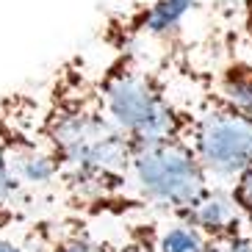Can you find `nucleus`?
I'll list each match as a JSON object with an SVG mask.
<instances>
[{
	"instance_id": "nucleus-16",
	"label": "nucleus",
	"mask_w": 252,
	"mask_h": 252,
	"mask_svg": "<svg viewBox=\"0 0 252 252\" xmlns=\"http://www.w3.org/2000/svg\"><path fill=\"white\" fill-rule=\"evenodd\" d=\"M241 31H244L247 47H250V53H252V20H241Z\"/></svg>"
},
{
	"instance_id": "nucleus-13",
	"label": "nucleus",
	"mask_w": 252,
	"mask_h": 252,
	"mask_svg": "<svg viewBox=\"0 0 252 252\" xmlns=\"http://www.w3.org/2000/svg\"><path fill=\"white\" fill-rule=\"evenodd\" d=\"M205 252H252V233L247 227L222 238H208Z\"/></svg>"
},
{
	"instance_id": "nucleus-17",
	"label": "nucleus",
	"mask_w": 252,
	"mask_h": 252,
	"mask_svg": "<svg viewBox=\"0 0 252 252\" xmlns=\"http://www.w3.org/2000/svg\"><path fill=\"white\" fill-rule=\"evenodd\" d=\"M241 20H252V0H241Z\"/></svg>"
},
{
	"instance_id": "nucleus-15",
	"label": "nucleus",
	"mask_w": 252,
	"mask_h": 252,
	"mask_svg": "<svg viewBox=\"0 0 252 252\" xmlns=\"http://www.w3.org/2000/svg\"><path fill=\"white\" fill-rule=\"evenodd\" d=\"M33 250H39L33 224H28V236H25V238H6V236H0V252H33Z\"/></svg>"
},
{
	"instance_id": "nucleus-9",
	"label": "nucleus",
	"mask_w": 252,
	"mask_h": 252,
	"mask_svg": "<svg viewBox=\"0 0 252 252\" xmlns=\"http://www.w3.org/2000/svg\"><path fill=\"white\" fill-rule=\"evenodd\" d=\"M197 78H202L214 92H219L227 103L236 105L238 111L252 117V56L227 53V59L216 67V72L197 75Z\"/></svg>"
},
{
	"instance_id": "nucleus-1",
	"label": "nucleus",
	"mask_w": 252,
	"mask_h": 252,
	"mask_svg": "<svg viewBox=\"0 0 252 252\" xmlns=\"http://www.w3.org/2000/svg\"><path fill=\"white\" fill-rule=\"evenodd\" d=\"M61 172V205L69 214H125L127 139L108 117L83 56H69L53 72L36 114Z\"/></svg>"
},
{
	"instance_id": "nucleus-10",
	"label": "nucleus",
	"mask_w": 252,
	"mask_h": 252,
	"mask_svg": "<svg viewBox=\"0 0 252 252\" xmlns=\"http://www.w3.org/2000/svg\"><path fill=\"white\" fill-rule=\"evenodd\" d=\"M39 219H47V214L31 200L23 186L17 183L14 172L6 161L3 144H0V233L14 227H28Z\"/></svg>"
},
{
	"instance_id": "nucleus-6",
	"label": "nucleus",
	"mask_w": 252,
	"mask_h": 252,
	"mask_svg": "<svg viewBox=\"0 0 252 252\" xmlns=\"http://www.w3.org/2000/svg\"><path fill=\"white\" fill-rule=\"evenodd\" d=\"M202 0H153L144 6L133 8L130 14L111 28L117 36H108L117 50L130 47L133 39H175L180 33V25L186 23V17L200 6Z\"/></svg>"
},
{
	"instance_id": "nucleus-3",
	"label": "nucleus",
	"mask_w": 252,
	"mask_h": 252,
	"mask_svg": "<svg viewBox=\"0 0 252 252\" xmlns=\"http://www.w3.org/2000/svg\"><path fill=\"white\" fill-rule=\"evenodd\" d=\"M214 180L183 136L130 141L125 189L130 208H156L172 214L189 205Z\"/></svg>"
},
{
	"instance_id": "nucleus-5",
	"label": "nucleus",
	"mask_w": 252,
	"mask_h": 252,
	"mask_svg": "<svg viewBox=\"0 0 252 252\" xmlns=\"http://www.w3.org/2000/svg\"><path fill=\"white\" fill-rule=\"evenodd\" d=\"M39 97L25 92L0 97V144L17 183L47 216L61 205V172L59 161L39 136L36 127Z\"/></svg>"
},
{
	"instance_id": "nucleus-4",
	"label": "nucleus",
	"mask_w": 252,
	"mask_h": 252,
	"mask_svg": "<svg viewBox=\"0 0 252 252\" xmlns=\"http://www.w3.org/2000/svg\"><path fill=\"white\" fill-rule=\"evenodd\" d=\"M186 72L191 75V69L186 67ZM191 78L197 81L200 92L191 105H186L189 117L183 139L194 147L208 178L230 183L252 163V117L227 103L202 78Z\"/></svg>"
},
{
	"instance_id": "nucleus-11",
	"label": "nucleus",
	"mask_w": 252,
	"mask_h": 252,
	"mask_svg": "<svg viewBox=\"0 0 252 252\" xmlns=\"http://www.w3.org/2000/svg\"><path fill=\"white\" fill-rule=\"evenodd\" d=\"M150 244L156 252H205L208 238L189 222L166 214L161 222H144Z\"/></svg>"
},
{
	"instance_id": "nucleus-2",
	"label": "nucleus",
	"mask_w": 252,
	"mask_h": 252,
	"mask_svg": "<svg viewBox=\"0 0 252 252\" xmlns=\"http://www.w3.org/2000/svg\"><path fill=\"white\" fill-rule=\"evenodd\" d=\"M97 78V89L114 125L130 141L183 136L186 103H178L169 83L136 50H117Z\"/></svg>"
},
{
	"instance_id": "nucleus-12",
	"label": "nucleus",
	"mask_w": 252,
	"mask_h": 252,
	"mask_svg": "<svg viewBox=\"0 0 252 252\" xmlns=\"http://www.w3.org/2000/svg\"><path fill=\"white\" fill-rule=\"evenodd\" d=\"M227 191H230V197H233V202H236L238 214H241L244 227L252 233V163L230 180Z\"/></svg>"
},
{
	"instance_id": "nucleus-7",
	"label": "nucleus",
	"mask_w": 252,
	"mask_h": 252,
	"mask_svg": "<svg viewBox=\"0 0 252 252\" xmlns=\"http://www.w3.org/2000/svg\"><path fill=\"white\" fill-rule=\"evenodd\" d=\"M172 216H178V219L189 222L191 227H197L205 238H222L244 227L241 214H238L230 191L216 183L205 186L189 205L172 211Z\"/></svg>"
},
{
	"instance_id": "nucleus-8",
	"label": "nucleus",
	"mask_w": 252,
	"mask_h": 252,
	"mask_svg": "<svg viewBox=\"0 0 252 252\" xmlns=\"http://www.w3.org/2000/svg\"><path fill=\"white\" fill-rule=\"evenodd\" d=\"M33 233L42 252H117V247L97 236L81 214L39 219L33 222Z\"/></svg>"
},
{
	"instance_id": "nucleus-14",
	"label": "nucleus",
	"mask_w": 252,
	"mask_h": 252,
	"mask_svg": "<svg viewBox=\"0 0 252 252\" xmlns=\"http://www.w3.org/2000/svg\"><path fill=\"white\" fill-rule=\"evenodd\" d=\"M117 252H156L153 244H150L147 227L144 224H130L125 238H122V244L117 247Z\"/></svg>"
}]
</instances>
